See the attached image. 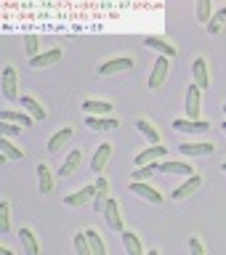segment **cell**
<instances>
[{
  "label": "cell",
  "mask_w": 226,
  "mask_h": 255,
  "mask_svg": "<svg viewBox=\"0 0 226 255\" xmlns=\"http://www.w3.org/2000/svg\"><path fill=\"white\" fill-rule=\"evenodd\" d=\"M0 85H3V96L8 101H16L19 99V80H16V69L8 64L3 67V75H0Z\"/></svg>",
  "instance_id": "cell-1"
},
{
  "label": "cell",
  "mask_w": 226,
  "mask_h": 255,
  "mask_svg": "<svg viewBox=\"0 0 226 255\" xmlns=\"http://www.w3.org/2000/svg\"><path fill=\"white\" fill-rule=\"evenodd\" d=\"M192 77H195V85L200 91H208V88H211V72H208L205 56H197V59L192 61Z\"/></svg>",
  "instance_id": "cell-2"
},
{
  "label": "cell",
  "mask_w": 226,
  "mask_h": 255,
  "mask_svg": "<svg viewBox=\"0 0 226 255\" xmlns=\"http://www.w3.org/2000/svg\"><path fill=\"white\" fill-rule=\"evenodd\" d=\"M93 199H96V183H93V186H83V189L67 194V197H64V205H67V207H83V205H93Z\"/></svg>",
  "instance_id": "cell-3"
},
{
  "label": "cell",
  "mask_w": 226,
  "mask_h": 255,
  "mask_svg": "<svg viewBox=\"0 0 226 255\" xmlns=\"http://www.w3.org/2000/svg\"><path fill=\"white\" fill-rule=\"evenodd\" d=\"M184 109H187V120H200V109H203V91L192 83L187 88V104H184Z\"/></svg>",
  "instance_id": "cell-4"
},
{
  "label": "cell",
  "mask_w": 226,
  "mask_h": 255,
  "mask_svg": "<svg viewBox=\"0 0 226 255\" xmlns=\"http://www.w3.org/2000/svg\"><path fill=\"white\" fill-rule=\"evenodd\" d=\"M128 191H133L136 197L147 199V202H152V205H160V202H163V194H160V191H157L155 186H149L147 181H131Z\"/></svg>",
  "instance_id": "cell-5"
},
{
  "label": "cell",
  "mask_w": 226,
  "mask_h": 255,
  "mask_svg": "<svg viewBox=\"0 0 226 255\" xmlns=\"http://www.w3.org/2000/svg\"><path fill=\"white\" fill-rule=\"evenodd\" d=\"M133 69V59L131 56H117V59H109L99 64V75H117V72H128Z\"/></svg>",
  "instance_id": "cell-6"
},
{
  "label": "cell",
  "mask_w": 226,
  "mask_h": 255,
  "mask_svg": "<svg viewBox=\"0 0 226 255\" xmlns=\"http://www.w3.org/2000/svg\"><path fill=\"white\" fill-rule=\"evenodd\" d=\"M168 157V149L163 146V143H157V146H149V149H144L136 154V165L144 167V165H155L160 162V159H165Z\"/></svg>",
  "instance_id": "cell-7"
},
{
  "label": "cell",
  "mask_w": 226,
  "mask_h": 255,
  "mask_svg": "<svg viewBox=\"0 0 226 255\" xmlns=\"http://www.w3.org/2000/svg\"><path fill=\"white\" fill-rule=\"evenodd\" d=\"M112 143H99V146H96V151H93V159H91V170L93 173H104V167L109 165V159H112Z\"/></svg>",
  "instance_id": "cell-8"
},
{
  "label": "cell",
  "mask_w": 226,
  "mask_h": 255,
  "mask_svg": "<svg viewBox=\"0 0 226 255\" xmlns=\"http://www.w3.org/2000/svg\"><path fill=\"white\" fill-rule=\"evenodd\" d=\"M168 69H171V59L160 56V59L155 61V67H152V72H149V88H152V91H155V88H160V85L165 83Z\"/></svg>",
  "instance_id": "cell-9"
},
{
  "label": "cell",
  "mask_w": 226,
  "mask_h": 255,
  "mask_svg": "<svg viewBox=\"0 0 226 255\" xmlns=\"http://www.w3.org/2000/svg\"><path fill=\"white\" fill-rule=\"evenodd\" d=\"M72 135H75V128L64 125L61 130H56V133L51 135V141H48V151H51V154H59V151H61V149L69 143Z\"/></svg>",
  "instance_id": "cell-10"
},
{
  "label": "cell",
  "mask_w": 226,
  "mask_h": 255,
  "mask_svg": "<svg viewBox=\"0 0 226 255\" xmlns=\"http://www.w3.org/2000/svg\"><path fill=\"white\" fill-rule=\"evenodd\" d=\"M80 107H83V112H85L88 117H107L109 112H112V104L109 101H101V99H85Z\"/></svg>",
  "instance_id": "cell-11"
},
{
  "label": "cell",
  "mask_w": 226,
  "mask_h": 255,
  "mask_svg": "<svg viewBox=\"0 0 226 255\" xmlns=\"http://www.w3.org/2000/svg\"><path fill=\"white\" fill-rule=\"evenodd\" d=\"M104 218H107V226H109L112 231H125L123 218H120V205H117V199L109 197L107 207H104Z\"/></svg>",
  "instance_id": "cell-12"
},
{
  "label": "cell",
  "mask_w": 226,
  "mask_h": 255,
  "mask_svg": "<svg viewBox=\"0 0 226 255\" xmlns=\"http://www.w3.org/2000/svg\"><path fill=\"white\" fill-rule=\"evenodd\" d=\"M173 130H179V133H205V130H211V123H205V120H173Z\"/></svg>",
  "instance_id": "cell-13"
},
{
  "label": "cell",
  "mask_w": 226,
  "mask_h": 255,
  "mask_svg": "<svg viewBox=\"0 0 226 255\" xmlns=\"http://www.w3.org/2000/svg\"><path fill=\"white\" fill-rule=\"evenodd\" d=\"M160 173L187 175V178H192V175H195V167H192L189 162H173V159H163V162H160Z\"/></svg>",
  "instance_id": "cell-14"
},
{
  "label": "cell",
  "mask_w": 226,
  "mask_h": 255,
  "mask_svg": "<svg viewBox=\"0 0 226 255\" xmlns=\"http://www.w3.org/2000/svg\"><path fill=\"white\" fill-rule=\"evenodd\" d=\"M109 202V181L99 175V181H96V199H93V210L96 213H104V207Z\"/></svg>",
  "instance_id": "cell-15"
},
{
  "label": "cell",
  "mask_w": 226,
  "mask_h": 255,
  "mask_svg": "<svg viewBox=\"0 0 226 255\" xmlns=\"http://www.w3.org/2000/svg\"><path fill=\"white\" fill-rule=\"evenodd\" d=\"M200 186H203V178H200V175L195 173L192 178L184 181V183H181V186L176 189V191H171V199H187L189 194H195V191H197Z\"/></svg>",
  "instance_id": "cell-16"
},
{
  "label": "cell",
  "mask_w": 226,
  "mask_h": 255,
  "mask_svg": "<svg viewBox=\"0 0 226 255\" xmlns=\"http://www.w3.org/2000/svg\"><path fill=\"white\" fill-rule=\"evenodd\" d=\"M144 45H147V48H155V51H157L160 56H165V59H173V56H176V45L168 43V40H163V37L149 35L147 40H144Z\"/></svg>",
  "instance_id": "cell-17"
},
{
  "label": "cell",
  "mask_w": 226,
  "mask_h": 255,
  "mask_svg": "<svg viewBox=\"0 0 226 255\" xmlns=\"http://www.w3.org/2000/svg\"><path fill=\"white\" fill-rule=\"evenodd\" d=\"M80 162H83V151H80V149H72L69 154H67V159L61 162V167H59V175H61V178H69V175L80 167Z\"/></svg>",
  "instance_id": "cell-18"
},
{
  "label": "cell",
  "mask_w": 226,
  "mask_h": 255,
  "mask_svg": "<svg viewBox=\"0 0 226 255\" xmlns=\"http://www.w3.org/2000/svg\"><path fill=\"white\" fill-rule=\"evenodd\" d=\"M179 151L184 157H208V154L216 151V146L213 143H181Z\"/></svg>",
  "instance_id": "cell-19"
},
{
  "label": "cell",
  "mask_w": 226,
  "mask_h": 255,
  "mask_svg": "<svg viewBox=\"0 0 226 255\" xmlns=\"http://www.w3.org/2000/svg\"><path fill=\"white\" fill-rule=\"evenodd\" d=\"M19 239H21L24 255H37V253H40L37 237H35V231H32V229H27V226H21V229H19Z\"/></svg>",
  "instance_id": "cell-20"
},
{
  "label": "cell",
  "mask_w": 226,
  "mask_h": 255,
  "mask_svg": "<svg viewBox=\"0 0 226 255\" xmlns=\"http://www.w3.org/2000/svg\"><path fill=\"white\" fill-rule=\"evenodd\" d=\"M61 61V48H51V51H43L40 56H35V59H29V64L35 69H43V67H51V64Z\"/></svg>",
  "instance_id": "cell-21"
},
{
  "label": "cell",
  "mask_w": 226,
  "mask_h": 255,
  "mask_svg": "<svg viewBox=\"0 0 226 255\" xmlns=\"http://www.w3.org/2000/svg\"><path fill=\"white\" fill-rule=\"evenodd\" d=\"M120 237H123V247L128 255H144V245L133 231H120Z\"/></svg>",
  "instance_id": "cell-22"
},
{
  "label": "cell",
  "mask_w": 226,
  "mask_h": 255,
  "mask_svg": "<svg viewBox=\"0 0 226 255\" xmlns=\"http://www.w3.org/2000/svg\"><path fill=\"white\" fill-rule=\"evenodd\" d=\"M21 112H27L32 120H45V109L40 107V101L32 99V96H21Z\"/></svg>",
  "instance_id": "cell-23"
},
{
  "label": "cell",
  "mask_w": 226,
  "mask_h": 255,
  "mask_svg": "<svg viewBox=\"0 0 226 255\" xmlns=\"http://www.w3.org/2000/svg\"><path fill=\"white\" fill-rule=\"evenodd\" d=\"M0 120H3V123L21 125V128H29V125H32V117L27 115V112H11V109H3V112H0Z\"/></svg>",
  "instance_id": "cell-24"
},
{
  "label": "cell",
  "mask_w": 226,
  "mask_h": 255,
  "mask_svg": "<svg viewBox=\"0 0 226 255\" xmlns=\"http://www.w3.org/2000/svg\"><path fill=\"white\" fill-rule=\"evenodd\" d=\"M37 186H40V191H43V194H48V191L53 189V175H51V167H48L45 162H40L37 167Z\"/></svg>",
  "instance_id": "cell-25"
},
{
  "label": "cell",
  "mask_w": 226,
  "mask_h": 255,
  "mask_svg": "<svg viewBox=\"0 0 226 255\" xmlns=\"http://www.w3.org/2000/svg\"><path fill=\"white\" fill-rule=\"evenodd\" d=\"M136 128H139V133L152 143V146H157V143H160V133H157V128L152 125L149 120H139V123H136Z\"/></svg>",
  "instance_id": "cell-26"
},
{
  "label": "cell",
  "mask_w": 226,
  "mask_h": 255,
  "mask_svg": "<svg viewBox=\"0 0 226 255\" xmlns=\"http://www.w3.org/2000/svg\"><path fill=\"white\" fill-rule=\"evenodd\" d=\"M85 125L91 128V130H115L117 120H112V117H85Z\"/></svg>",
  "instance_id": "cell-27"
},
{
  "label": "cell",
  "mask_w": 226,
  "mask_h": 255,
  "mask_svg": "<svg viewBox=\"0 0 226 255\" xmlns=\"http://www.w3.org/2000/svg\"><path fill=\"white\" fill-rule=\"evenodd\" d=\"M224 24H226V8H219V11L211 16V21L205 24L208 35H219V32L224 29Z\"/></svg>",
  "instance_id": "cell-28"
},
{
  "label": "cell",
  "mask_w": 226,
  "mask_h": 255,
  "mask_svg": "<svg viewBox=\"0 0 226 255\" xmlns=\"http://www.w3.org/2000/svg\"><path fill=\"white\" fill-rule=\"evenodd\" d=\"M85 237H88V242H91L93 255H107V245H104V239H101L99 231H96V229H88Z\"/></svg>",
  "instance_id": "cell-29"
},
{
  "label": "cell",
  "mask_w": 226,
  "mask_h": 255,
  "mask_svg": "<svg viewBox=\"0 0 226 255\" xmlns=\"http://www.w3.org/2000/svg\"><path fill=\"white\" fill-rule=\"evenodd\" d=\"M0 151H3L5 159H24V151L19 146H13L8 138H0Z\"/></svg>",
  "instance_id": "cell-30"
},
{
  "label": "cell",
  "mask_w": 226,
  "mask_h": 255,
  "mask_svg": "<svg viewBox=\"0 0 226 255\" xmlns=\"http://www.w3.org/2000/svg\"><path fill=\"white\" fill-rule=\"evenodd\" d=\"M155 173H160V162L144 165V167H139V170H133L131 173V181H149V175H155Z\"/></svg>",
  "instance_id": "cell-31"
},
{
  "label": "cell",
  "mask_w": 226,
  "mask_h": 255,
  "mask_svg": "<svg viewBox=\"0 0 226 255\" xmlns=\"http://www.w3.org/2000/svg\"><path fill=\"white\" fill-rule=\"evenodd\" d=\"M8 229H11V205L0 202V234H8Z\"/></svg>",
  "instance_id": "cell-32"
},
{
  "label": "cell",
  "mask_w": 226,
  "mask_h": 255,
  "mask_svg": "<svg viewBox=\"0 0 226 255\" xmlns=\"http://www.w3.org/2000/svg\"><path fill=\"white\" fill-rule=\"evenodd\" d=\"M75 250H77V255H93V250H91V242H88L85 231H80V234H75Z\"/></svg>",
  "instance_id": "cell-33"
},
{
  "label": "cell",
  "mask_w": 226,
  "mask_h": 255,
  "mask_svg": "<svg viewBox=\"0 0 226 255\" xmlns=\"http://www.w3.org/2000/svg\"><path fill=\"white\" fill-rule=\"evenodd\" d=\"M211 16H213V5H211V0H200L197 3V21H211Z\"/></svg>",
  "instance_id": "cell-34"
},
{
  "label": "cell",
  "mask_w": 226,
  "mask_h": 255,
  "mask_svg": "<svg viewBox=\"0 0 226 255\" xmlns=\"http://www.w3.org/2000/svg\"><path fill=\"white\" fill-rule=\"evenodd\" d=\"M24 48H27V56H29V59L40 56V40H37V35H27V37H24Z\"/></svg>",
  "instance_id": "cell-35"
},
{
  "label": "cell",
  "mask_w": 226,
  "mask_h": 255,
  "mask_svg": "<svg viewBox=\"0 0 226 255\" xmlns=\"http://www.w3.org/2000/svg\"><path fill=\"white\" fill-rule=\"evenodd\" d=\"M0 133H3V138H11V135H19V133H21V125H13V123H0Z\"/></svg>",
  "instance_id": "cell-36"
},
{
  "label": "cell",
  "mask_w": 226,
  "mask_h": 255,
  "mask_svg": "<svg viewBox=\"0 0 226 255\" xmlns=\"http://www.w3.org/2000/svg\"><path fill=\"white\" fill-rule=\"evenodd\" d=\"M189 255H205V245L200 242L197 237H192V239H189Z\"/></svg>",
  "instance_id": "cell-37"
},
{
  "label": "cell",
  "mask_w": 226,
  "mask_h": 255,
  "mask_svg": "<svg viewBox=\"0 0 226 255\" xmlns=\"http://www.w3.org/2000/svg\"><path fill=\"white\" fill-rule=\"evenodd\" d=\"M0 255H13V253L8 250V247H0Z\"/></svg>",
  "instance_id": "cell-38"
},
{
  "label": "cell",
  "mask_w": 226,
  "mask_h": 255,
  "mask_svg": "<svg viewBox=\"0 0 226 255\" xmlns=\"http://www.w3.org/2000/svg\"><path fill=\"white\" fill-rule=\"evenodd\" d=\"M147 255H160V253H157V250H149V253H147Z\"/></svg>",
  "instance_id": "cell-39"
},
{
  "label": "cell",
  "mask_w": 226,
  "mask_h": 255,
  "mask_svg": "<svg viewBox=\"0 0 226 255\" xmlns=\"http://www.w3.org/2000/svg\"><path fill=\"white\" fill-rule=\"evenodd\" d=\"M221 130H224V135H226V123H224V125H221Z\"/></svg>",
  "instance_id": "cell-40"
},
{
  "label": "cell",
  "mask_w": 226,
  "mask_h": 255,
  "mask_svg": "<svg viewBox=\"0 0 226 255\" xmlns=\"http://www.w3.org/2000/svg\"><path fill=\"white\" fill-rule=\"evenodd\" d=\"M221 170H224V173H226V162H224V165H221Z\"/></svg>",
  "instance_id": "cell-41"
},
{
  "label": "cell",
  "mask_w": 226,
  "mask_h": 255,
  "mask_svg": "<svg viewBox=\"0 0 226 255\" xmlns=\"http://www.w3.org/2000/svg\"><path fill=\"white\" fill-rule=\"evenodd\" d=\"M224 115H226V104H224Z\"/></svg>",
  "instance_id": "cell-42"
}]
</instances>
